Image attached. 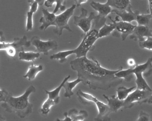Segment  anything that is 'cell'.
Returning a JSON list of instances; mask_svg holds the SVG:
<instances>
[{"mask_svg":"<svg viewBox=\"0 0 152 121\" xmlns=\"http://www.w3.org/2000/svg\"><path fill=\"white\" fill-rule=\"evenodd\" d=\"M71 68L76 71L77 77L82 82L92 90H107L122 82L123 79L117 77L115 74L123 69L122 67L117 70H109L101 66L94 58L91 59L87 56L76 58L70 62Z\"/></svg>","mask_w":152,"mask_h":121,"instance_id":"obj_1","label":"cell"},{"mask_svg":"<svg viewBox=\"0 0 152 121\" xmlns=\"http://www.w3.org/2000/svg\"><path fill=\"white\" fill-rule=\"evenodd\" d=\"M35 91V87L31 85L19 97H14L12 93H9L6 100L1 104V107L7 112L15 113L20 118L26 117L32 113L34 106L29 102V98Z\"/></svg>","mask_w":152,"mask_h":121,"instance_id":"obj_2","label":"cell"},{"mask_svg":"<svg viewBox=\"0 0 152 121\" xmlns=\"http://www.w3.org/2000/svg\"><path fill=\"white\" fill-rule=\"evenodd\" d=\"M98 33V29L93 28L86 34L83 35L81 42L77 48L74 50L76 58L85 57L89 51L93 50L94 43L99 39Z\"/></svg>","mask_w":152,"mask_h":121,"instance_id":"obj_3","label":"cell"},{"mask_svg":"<svg viewBox=\"0 0 152 121\" xmlns=\"http://www.w3.org/2000/svg\"><path fill=\"white\" fill-rule=\"evenodd\" d=\"M76 6V4H73L61 14L56 16V19L52 23V26H56V28L54 29V32L58 36L62 35L64 29H66L70 32H73L68 25V21L72 16Z\"/></svg>","mask_w":152,"mask_h":121,"instance_id":"obj_4","label":"cell"},{"mask_svg":"<svg viewBox=\"0 0 152 121\" xmlns=\"http://www.w3.org/2000/svg\"><path fill=\"white\" fill-rule=\"evenodd\" d=\"M152 94V91L136 88L124 100L123 107L124 109H129L133 106L136 103L140 104L148 103Z\"/></svg>","mask_w":152,"mask_h":121,"instance_id":"obj_5","label":"cell"},{"mask_svg":"<svg viewBox=\"0 0 152 121\" xmlns=\"http://www.w3.org/2000/svg\"><path fill=\"white\" fill-rule=\"evenodd\" d=\"M113 24L115 27L114 30L113 31L112 35L115 37L121 36L122 41H125L128 36L132 34L133 30L136 26L133 25L130 22H126L119 20V17L116 16L115 20L112 19L111 17H109Z\"/></svg>","mask_w":152,"mask_h":121,"instance_id":"obj_6","label":"cell"},{"mask_svg":"<svg viewBox=\"0 0 152 121\" xmlns=\"http://www.w3.org/2000/svg\"><path fill=\"white\" fill-rule=\"evenodd\" d=\"M81 13L80 16H75L74 24L80 28L84 32V34H86L91 29V22L96 18V16L93 12L90 13L88 17H87L88 11L83 8L81 9Z\"/></svg>","mask_w":152,"mask_h":121,"instance_id":"obj_7","label":"cell"},{"mask_svg":"<svg viewBox=\"0 0 152 121\" xmlns=\"http://www.w3.org/2000/svg\"><path fill=\"white\" fill-rule=\"evenodd\" d=\"M31 44L35 46L36 50L39 53L48 55L50 50H55L58 47L57 42L55 40L50 39L48 41H43L39 36H34L31 40Z\"/></svg>","mask_w":152,"mask_h":121,"instance_id":"obj_8","label":"cell"},{"mask_svg":"<svg viewBox=\"0 0 152 121\" xmlns=\"http://www.w3.org/2000/svg\"><path fill=\"white\" fill-rule=\"evenodd\" d=\"M87 100L90 103H96L98 109V115L95 118V121H109L111 118L109 117V114L111 113L110 108L107 104L98 100L96 97L88 93L87 96Z\"/></svg>","mask_w":152,"mask_h":121,"instance_id":"obj_9","label":"cell"},{"mask_svg":"<svg viewBox=\"0 0 152 121\" xmlns=\"http://www.w3.org/2000/svg\"><path fill=\"white\" fill-rule=\"evenodd\" d=\"M31 44V41L27 40V36H24L22 37H15L14 38V42L11 43L4 42L0 43V50H5L10 47H14L17 50L21 51L24 47H30Z\"/></svg>","mask_w":152,"mask_h":121,"instance_id":"obj_10","label":"cell"},{"mask_svg":"<svg viewBox=\"0 0 152 121\" xmlns=\"http://www.w3.org/2000/svg\"><path fill=\"white\" fill-rule=\"evenodd\" d=\"M152 36V29L148 26H136L130 35V38L139 42L144 41L147 37Z\"/></svg>","mask_w":152,"mask_h":121,"instance_id":"obj_11","label":"cell"},{"mask_svg":"<svg viewBox=\"0 0 152 121\" xmlns=\"http://www.w3.org/2000/svg\"><path fill=\"white\" fill-rule=\"evenodd\" d=\"M112 13L116 14L118 17L121 18L122 20L131 23L132 21L134 20L136 21V17L138 14H139L140 12L138 10L133 11L132 9H130L128 10H118L113 9Z\"/></svg>","mask_w":152,"mask_h":121,"instance_id":"obj_12","label":"cell"},{"mask_svg":"<svg viewBox=\"0 0 152 121\" xmlns=\"http://www.w3.org/2000/svg\"><path fill=\"white\" fill-rule=\"evenodd\" d=\"M42 12L43 16L39 20L40 23L42 25L39 28L41 30H45L50 26H52L56 15V13L50 12L47 9H42Z\"/></svg>","mask_w":152,"mask_h":121,"instance_id":"obj_13","label":"cell"},{"mask_svg":"<svg viewBox=\"0 0 152 121\" xmlns=\"http://www.w3.org/2000/svg\"><path fill=\"white\" fill-rule=\"evenodd\" d=\"M90 5L93 9L98 12L97 16L100 18H106V17L109 13H112L113 8L106 3L101 4L93 1L91 3Z\"/></svg>","mask_w":152,"mask_h":121,"instance_id":"obj_14","label":"cell"},{"mask_svg":"<svg viewBox=\"0 0 152 121\" xmlns=\"http://www.w3.org/2000/svg\"><path fill=\"white\" fill-rule=\"evenodd\" d=\"M106 3L113 9L118 10H128L132 8L130 0H107Z\"/></svg>","mask_w":152,"mask_h":121,"instance_id":"obj_15","label":"cell"},{"mask_svg":"<svg viewBox=\"0 0 152 121\" xmlns=\"http://www.w3.org/2000/svg\"><path fill=\"white\" fill-rule=\"evenodd\" d=\"M134 71L141 72L143 76L148 77L152 74V57L148 58L146 62L144 64H137L134 67L132 68Z\"/></svg>","mask_w":152,"mask_h":121,"instance_id":"obj_16","label":"cell"},{"mask_svg":"<svg viewBox=\"0 0 152 121\" xmlns=\"http://www.w3.org/2000/svg\"><path fill=\"white\" fill-rule=\"evenodd\" d=\"M103 96L108 102L107 105L110 108L111 112L116 113L120 109L123 107L124 100L119 99L117 97H115V95L111 96L110 98H108V97L104 94L103 95Z\"/></svg>","mask_w":152,"mask_h":121,"instance_id":"obj_17","label":"cell"},{"mask_svg":"<svg viewBox=\"0 0 152 121\" xmlns=\"http://www.w3.org/2000/svg\"><path fill=\"white\" fill-rule=\"evenodd\" d=\"M132 70L136 77L135 82L137 84V89L139 90H149L152 91V89L150 88V86L148 85L146 81L144 78L142 73L139 71H134L132 69Z\"/></svg>","mask_w":152,"mask_h":121,"instance_id":"obj_18","label":"cell"},{"mask_svg":"<svg viewBox=\"0 0 152 121\" xmlns=\"http://www.w3.org/2000/svg\"><path fill=\"white\" fill-rule=\"evenodd\" d=\"M71 77V76L68 75L65 77L63 80V82L61 83V84L57 87L56 89L53 90L49 91L45 90L46 93L48 95V98L52 99L54 101H55L56 105L58 104L59 102V100H60V96H59V93H60V90L63 87V85L64 83L66 82V81L68 80L69 78Z\"/></svg>","mask_w":152,"mask_h":121,"instance_id":"obj_19","label":"cell"},{"mask_svg":"<svg viewBox=\"0 0 152 121\" xmlns=\"http://www.w3.org/2000/svg\"><path fill=\"white\" fill-rule=\"evenodd\" d=\"M68 81V80H67ZM66 81L64 83L63 87L64 88L65 92L64 97L71 98V97L74 95V92L72 91L73 89L80 82H82V81L80 78L78 77L76 80L72 82H68Z\"/></svg>","mask_w":152,"mask_h":121,"instance_id":"obj_20","label":"cell"},{"mask_svg":"<svg viewBox=\"0 0 152 121\" xmlns=\"http://www.w3.org/2000/svg\"><path fill=\"white\" fill-rule=\"evenodd\" d=\"M43 69V66L40 65L38 66H35L32 63L31 66L29 67L28 71L26 74L23 76L24 78H28L30 81L34 80L37 75Z\"/></svg>","mask_w":152,"mask_h":121,"instance_id":"obj_21","label":"cell"},{"mask_svg":"<svg viewBox=\"0 0 152 121\" xmlns=\"http://www.w3.org/2000/svg\"><path fill=\"white\" fill-rule=\"evenodd\" d=\"M39 52H25L24 48L22 49L18 53V57L20 60L26 61H32L35 60L40 57Z\"/></svg>","mask_w":152,"mask_h":121,"instance_id":"obj_22","label":"cell"},{"mask_svg":"<svg viewBox=\"0 0 152 121\" xmlns=\"http://www.w3.org/2000/svg\"><path fill=\"white\" fill-rule=\"evenodd\" d=\"M67 115L72 121H83L84 118L88 117V113L86 110H81L79 113L76 109H73L67 113Z\"/></svg>","mask_w":152,"mask_h":121,"instance_id":"obj_23","label":"cell"},{"mask_svg":"<svg viewBox=\"0 0 152 121\" xmlns=\"http://www.w3.org/2000/svg\"><path fill=\"white\" fill-rule=\"evenodd\" d=\"M72 54H75L74 50L60 51L50 56V59L58 60L59 62L63 64L67 61V57Z\"/></svg>","mask_w":152,"mask_h":121,"instance_id":"obj_24","label":"cell"},{"mask_svg":"<svg viewBox=\"0 0 152 121\" xmlns=\"http://www.w3.org/2000/svg\"><path fill=\"white\" fill-rule=\"evenodd\" d=\"M137 88V86H132L130 88H127L124 86L118 87L116 90L117 97L119 99L124 100L127 98L129 94L132 92Z\"/></svg>","mask_w":152,"mask_h":121,"instance_id":"obj_25","label":"cell"},{"mask_svg":"<svg viewBox=\"0 0 152 121\" xmlns=\"http://www.w3.org/2000/svg\"><path fill=\"white\" fill-rule=\"evenodd\" d=\"M115 28L114 25L113 23H109L108 25L104 24L99 29V38L104 36H108L111 34Z\"/></svg>","mask_w":152,"mask_h":121,"instance_id":"obj_26","label":"cell"},{"mask_svg":"<svg viewBox=\"0 0 152 121\" xmlns=\"http://www.w3.org/2000/svg\"><path fill=\"white\" fill-rule=\"evenodd\" d=\"M115 75L119 78L124 79L127 82H130L134 77V74L132 71V68L127 69H122L115 73Z\"/></svg>","mask_w":152,"mask_h":121,"instance_id":"obj_27","label":"cell"},{"mask_svg":"<svg viewBox=\"0 0 152 121\" xmlns=\"http://www.w3.org/2000/svg\"><path fill=\"white\" fill-rule=\"evenodd\" d=\"M152 17L150 14H138L136 17V21L138 25L149 26Z\"/></svg>","mask_w":152,"mask_h":121,"instance_id":"obj_28","label":"cell"},{"mask_svg":"<svg viewBox=\"0 0 152 121\" xmlns=\"http://www.w3.org/2000/svg\"><path fill=\"white\" fill-rule=\"evenodd\" d=\"M56 105L55 101L52 99L48 98L42 104L40 111L42 114L44 115H47L49 113L51 107Z\"/></svg>","mask_w":152,"mask_h":121,"instance_id":"obj_29","label":"cell"},{"mask_svg":"<svg viewBox=\"0 0 152 121\" xmlns=\"http://www.w3.org/2000/svg\"><path fill=\"white\" fill-rule=\"evenodd\" d=\"M36 12L32 9H30V10L27 12V19H26V31H31L33 28V17L34 13Z\"/></svg>","mask_w":152,"mask_h":121,"instance_id":"obj_30","label":"cell"},{"mask_svg":"<svg viewBox=\"0 0 152 121\" xmlns=\"http://www.w3.org/2000/svg\"><path fill=\"white\" fill-rule=\"evenodd\" d=\"M139 45L141 49L152 50V36H148L144 41L139 42Z\"/></svg>","mask_w":152,"mask_h":121,"instance_id":"obj_31","label":"cell"},{"mask_svg":"<svg viewBox=\"0 0 152 121\" xmlns=\"http://www.w3.org/2000/svg\"><path fill=\"white\" fill-rule=\"evenodd\" d=\"M66 0H56V6L53 12L56 13L58 10L64 11L66 9Z\"/></svg>","mask_w":152,"mask_h":121,"instance_id":"obj_32","label":"cell"},{"mask_svg":"<svg viewBox=\"0 0 152 121\" xmlns=\"http://www.w3.org/2000/svg\"><path fill=\"white\" fill-rule=\"evenodd\" d=\"M150 117L149 114L143 111H141L140 113L139 116L137 121H149L150 120Z\"/></svg>","mask_w":152,"mask_h":121,"instance_id":"obj_33","label":"cell"},{"mask_svg":"<svg viewBox=\"0 0 152 121\" xmlns=\"http://www.w3.org/2000/svg\"><path fill=\"white\" fill-rule=\"evenodd\" d=\"M8 94L9 93L5 89H0V104L5 101Z\"/></svg>","mask_w":152,"mask_h":121,"instance_id":"obj_34","label":"cell"},{"mask_svg":"<svg viewBox=\"0 0 152 121\" xmlns=\"http://www.w3.org/2000/svg\"><path fill=\"white\" fill-rule=\"evenodd\" d=\"M7 53L10 57H14L15 55L16 54L17 50L16 48L14 47H10V48H8L6 50Z\"/></svg>","mask_w":152,"mask_h":121,"instance_id":"obj_35","label":"cell"},{"mask_svg":"<svg viewBox=\"0 0 152 121\" xmlns=\"http://www.w3.org/2000/svg\"><path fill=\"white\" fill-rule=\"evenodd\" d=\"M127 65L129 68H133L137 65L136 60L132 58H129L127 61Z\"/></svg>","mask_w":152,"mask_h":121,"instance_id":"obj_36","label":"cell"},{"mask_svg":"<svg viewBox=\"0 0 152 121\" xmlns=\"http://www.w3.org/2000/svg\"><path fill=\"white\" fill-rule=\"evenodd\" d=\"M148 12L152 17L151 21L149 26L152 29V0H148Z\"/></svg>","mask_w":152,"mask_h":121,"instance_id":"obj_37","label":"cell"},{"mask_svg":"<svg viewBox=\"0 0 152 121\" xmlns=\"http://www.w3.org/2000/svg\"><path fill=\"white\" fill-rule=\"evenodd\" d=\"M56 3V0H46L44 2V5L47 8H50Z\"/></svg>","mask_w":152,"mask_h":121,"instance_id":"obj_38","label":"cell"},{"mask_svg":"<svg viewBox=\"0 0 152 121\" xmlns=\"http://www.w3.org/2000/svg\"><path fill=\"white\" fill-rule=\"evenodd\" d=\"M6 42V39L3 31L0 30V43Z\"/></svg>","mask_w":152,"mask_h":121,"instance_id":"obj_39","label":"cell"},{"mask_svg":"<svg viewBox=\"0 0 152 121\" xmlns=\"http://www.w3.org/2000/svg\"><path fill=\"white\" fill-rule=\"evenodd\" d=\"M74 1L75 2L76 6H80L82 4L87 2L88 0H74Z\"/></svg>","mask_w":152,"mask_h":121,"instance_id":"obj_40","label":"cell"},{"mask_svg":"<svg viewBox=\"0 0 152 121\" xmlns=\"http://www.w3.org/2000/svg\"><path fill=\"white\" fill-rule=\"evenodd\" d=\"M33 1L37 2L39 4V5H40V6L43 5L44 4V2H45L44 0H27V1L29 3H30V2Z\"/></svg>","mask_w":152,"mask_h":121,"instance_id":"obj_41","label":"cell"},{"mask_svg":"<svg viewBox=\"0 0 152 121\" xmlns=\"http://www.w3.org/2000/svg\"><path fill=\"white\" fill-rule=\"evenodd\" d=\"M6 120L5 117H3L0 114V121H4Z\"/></svg>","mask_w":152,"mask_h":121,"instance_id":"obj_42","label":"cell"},{"mask_svg":"<svg viewBox=\"0 0 152 121\" xmlns=\"http://www.w3.org/2000/svg\"><path fill=\"white\" fill-rule=\"evenodd\" d=\"M148 104H152V94L148 101Z\"/></svg>","mask_w":152,"mask_h":121,"instance_id":"obj_43","label":"cell"}]
</instances>
